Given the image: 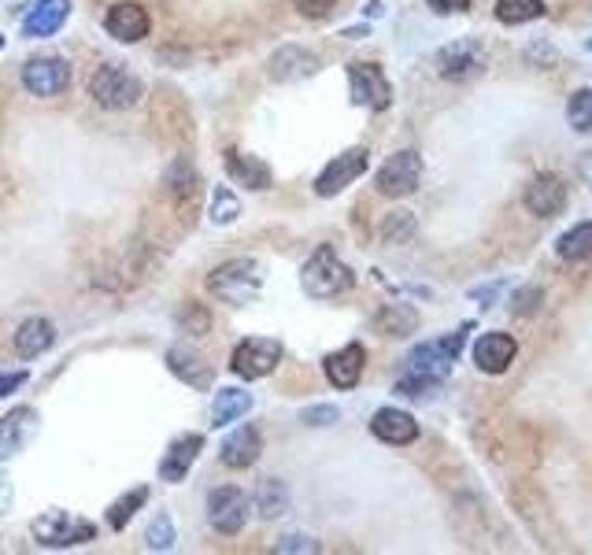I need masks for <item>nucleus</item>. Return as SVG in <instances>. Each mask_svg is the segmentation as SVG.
<instances>
[{
  "instance_id": "1",
  "label": "nucleus",
  "mask_w": 592,
  "mask_h": 555,
  "mask_svg": "<svg viewBox=\"0 0 592 555\" xmlns=\"http://www.w3.org/2000/svg\"><path fill=\"white\" fill-rule=\"evenodd\" d=\"M300 285H304V293H308V297L330 300V297H340L345 289H352L356 274L348 271V263H340V259H337L334 245H319L316 256L304 263Z\"/></svg>"
},
{
  "instance_id": "2",
  "label": "nucleus",
  "mask_w": 592,
  "mask_h": 555,
  "mask_svg": "<svg viewBox=\"0 0 592 555\" xmlns=\"http://www.w3.org/2000/svg\"><path fill=\"white\" fill-rule=\"evenodd\" d=\"M263 289V271L256 259H227L208 274V293L227 304H248Z\"/></svg>"
},
{
  "instance_id": "3",
  "label": "nucleus",
  "mask_w": 592,
  "mask_h": 555,
  "mask_svg": "<svg viewBox=\"0 0 592 555\" xmlns=\"http://www.w3.org/2000/svg\"><path fill=\"white\" fill-rule=\"evenodd\" d=\"M463 341H466V330L445 337V341L415 345L408 352V371H403V374H411V378H419V382H429V385L445 382L448 371H452V363H455V356H460Z\"/></svg>"
},
{
  "instance_id": "4",
  "label": "nucleus",
  "mask_w": 592,
  "mask_h": 555,
  "mask_svg": "<svg viewBox=\"0 0 592 555\" xmlns=\"http://www.w3.org/2000/svg\"><path fill=\"white\" fill-rule=\"evenodd\" d=\"M30 533L41 548H70V544H86L96 537V526L89 518H75L70 512H44L30 522Z\"/></svg>"
},
{
  "instance_id": "5",
  "label": "nucleus",
  "mask_w": 592,
  "mask_h": 555,
  "mask_svg": "<svg viewBox=\"0 0 592 555\" xmlns=\"http://www.w3.org/2000/svg\"><path fill=\"white\" fill-rule=\"evenodd\" d=\"M89 93L107 112H123V107H133L141 101V82L123 64H104L89 82Z\"/></svg>"
},
{
  "instance_id": "6",
  "label": "nucleus",
  "mask_w": 592,
  "mask_h": 555,
  "mask_svg": "<svg viewBox=\"0 0 592 555\" xmlns=\"http://www.w3.org/2000/svg\"><path fill=\"white\" fill-rule=\"evenodd\" d=\"M486 67H489V52L486 44L474 38H460L437 52V75L448 78V82H471Z\"/></svg>"
},
{
  "instance_id": "7",
  "label": "nucleus",
  "mask_w": 592,
  "mask_h": 555,
  "mask_svg": "<svg viewBox=\"0 0 592 555\" xmlns=\"http://www.w3.org/2000/svg\"><path fill=\"white\" fill-rule=\"evenodd\" d=\"M282 356H285V345L274 341V337H248V341H241L233 348L230 366H233V374L256 382V378H267V374L282 363Z\"/></svg>"
},
{
  "instance_id": "8",
  "label": "nucleus",
  "mask_w": 592,
  "mask_h": 555,
  "mask_svg": "<svg viewBox=\"0 0 592 555\" xmlns=\"http://www.w3.org/2000/svg\"><path fill=\"white\" fill-rule=\"evenodd\" d=\"M248 515H253V500H248L241 489H233V486L211 489V496H208V522L215 526V533L237 537L241 530H245Z\"/></svg>"
},
{
  "instance_id": "9",
  "label": "nucleus",
  "mask_w": 592,
  "mask_h": 555,
  "mask_svg": "<svg viewBox=\"0 0 592 555\" xmlns=\"http://www.w3.org/2000/svg\"><path fill=\"white\" fill-rule=\"evenodd\" d=\"M419 182H423V156L415 149H403L397 156H389L382 164L378 178H374L382 196H411L419 190Z\"/></svg>"
},
{
  "instance_id": "10",
  "label": "nucleus",
  "mask_w": 592,
  "mask_h": 555,
  "mask_svg": "<svg viewBox=\"0 0 592 555\" xmlns=\"http://www.w3.org/2000/svg\"><path fill=\"white\" fill-rule=\"evenodd\" d=\"M348 86H352V101L371 112H385L392 104V86L382 67L374 64H352L348 67Z\"/></svg>"
},
{
  "instance_id": "11",
  "label": "nucleus",
  "mask_w": 592,
  "mask_h": 555,
  "mask_svg": "<svg viewBox=\"0 0 592 555\" xmlns=\"http://www.w3.org/2000/svg\"><path fill=\"white\" fill-rule=\"evenodd\" d=\"M23 86L34 96H60L70 86V67L60 56H38L23 67Z\"/></svg>"
},
{
  "instance_id": "12",
  "label": "nucleus",
  "mask_w": 592,
  "mask_h": 555,
  "mask_svg": "<svg viewBox=\"0 0 592 555\" xmlns=\"http://www.w3.org/2000/svg\"><path fill=\"white\" fill-rule=\"evenodd\" d=\"M366 149H348V152H340V156H334L326 164V171H322L316 178V193L319 196H337L345 185H352L356 178H360L366 171Z\"/></svg>"
},
{
  "instance_id": "13",
  "label": "nucleus",
  "mask_w": 592,
  "mask_h": 555,
  "mask_svg": "<svg viewBox=\"0 0 592 555\" xmlns=\"http://www.w3.org/2000/svg\"><path fill=\"white\" fill-rule=\"evenodd\" d=\"M515 356H518V341L511 334H504V330H492V334H481L478 341H474V366H478L481 374L511 371Z\"/></svg>"
},
{
  "instance_id": "14",
  "label": "nucleus",
  "mask_w": 592,
  "mask_h": 555,
  "mask_svg": "<svg viewBox=\"0 0 592 555\" xmlns=\"http://www.w3.org/2000/svg\"><path fill=\"white\" fill-rule=\"evenodd\" d=\"M38 411L34 408H15L0 418V460H12L20 455L26 444L38 437Z\"/></svg>"
},
{
  "instance_id": "15",
  "label": "nucleus",
  "mask_w": 592,
  "mask_h": 555,
  "mask_svg": "<svg viewBox=\"0 0 592 555\" xmlns=\"http://www.w3.org/2000/svg\"><path fill=\"white\" fill-rule=\"evenodd\" d=\"M523 204L529 215H537V219H555V215L567 208V185H563L555 175H537L533 182L526 185Z\"/></svg>"
},
{
  "instance_id": "16",
  "label": "nucleus",
  "mask_w": 592,
  "mask_h": 555,
  "mask_svg": "<svg viewBox=\"0 0 592 555\" xmlns=\"http://www.w3.org/2000/svg\"><path fill=\"white\" fill-rule=\"evenodd\" d=\"M149 26H152L149 12L141 4H133V0L112 4V8H107V15H104V30L123 44H133V41L149 38Z\"/></svg>"
},
{
  "instance_id": "17",
  "label": "nucleus",
  "mask_w": 592,
  "mask_h": 555,
  "mask_svg": "<svg viewBox=\"0 0 592 555\" xmlns=\"http://www.w3.org/2000/svg\"><path fill=\"white\" fill-rule=\"evenodd\" d=\"M259 452H263V434H259V426H237L227 441H222L219 460L227 463L230 470H248L259 460Z\"/></svg>"
},
{
  "instance_id": "18",
  "label": "nucleus",
  "mask_w": 592,
  "mask_h": 555,
  "mask_svg": "<svg viewBox=\"0 0 592 555\" xmlns=\"http://www.w3.org/2000/svg\"><path fill=\"white\" fill-rule=\"evenodd\" d=\"M363 366H366L363 345H345V348H337L334 356H326L322 371H326V378L334 389H356L363 378Z\"/></svg>"
},
{
  "instance_id": "19",
  "label": "nucleus",
  "mask_w": 592,
  "mask_h": 555,
  "mask_svg": "<svg viewBox=\"0 0 592 555\" xmlns=\"http://www.w3.org/2000/svg\"><path fill=\"white\" fill-rule=\"evenodd\" d=\"M319 70V60L311 56L308 49H300V44H285L282 52H274L271 64H267V75L274 78V82H300V78L316 75Z\"/></svg>"
},
{
  "instance_id": "20",
  "label": "nucleus",
  "mask_w": 592,
  "mask_h": 555,
  "mask_svg": "<svg viewBox=\"0 0 592 555\" xmlns=\"http://www.w3.org/2000/svg\"><path fill=\"white\" fill-rule=\"evenodd\" d=\"M371 434L385 444H411L419 437V423L415 415H408L400 408H382L371 418Z\"/></svg>"
},
{
  "instance_id": "21",
  "label": "nucleus",
  "mask_w": 592,
  "mask_h": 555,
  "mask_svg": "<svg viewBox=\"0 0 592 555\" xmlns=\"http://www.w3.org/2000/svg\"><path fill=\"white\" fill-rule=\"evenodd\" d=\"M204 449V437L201 434H182L170 441V449L164 455V463H159V478L164 481H185V474L196 463V455Z\"/></svg>"
},
{
  "instance_id": "22",
  "label": "nucleus",
  "mask_w": 592,
  "mask_h": 555,
  "mask_svg": "<svg viewBox=\"0 0 592 555\" xmlns=\"http://www.w3.org/2000/svg\"><path fill=\"white\" fill-rule=\"evenodd\" d=\"M70 15V0H38L23 23L26 38H52Z\"/></svg>"
},
{
  "instance_id": "23",
  "label": "nucleus",
  "mask_w": 592,
  "mask_h": 555,
  "mask_svg": "<svg viewBox=\"0 0 592 555\" xmlns=\"http://www.w3.org/2000/svg\"><path fill=\"white\" fill-rule=\"evenodd\" d=\"M222 164H227V175L233 178V182L245 185V190H271V167L259 164L256 156H245V152H237V149H227Z\"/></svg>"
},
{
  "instance_id": "24",
  "label": "nucleus",
  "mask_w": 592,
  "mask_h": 555,
  "mask_svg": "<svg viewBox=\"0 0 592 555\" xmlns=\"http://www.w3.org/2000/svg\"><path fill=\"white\" fill-rule=\"evenodd\" d=\"M52 341H56V330H52L49 319H26L20 334H15V352H20L23 360H34V356L49 352Z\"/></svg>"
},
{
  "instance_id": "25",
  "label": "nucleus",
  "mask_w": 592,
  "mask_h": 555,
  "mask_svg": "<svg viewBox=\"0 0 592 555\" xmlns=\"http://www.w3.org/2000/svg\"><path fill=\"white\" fill-rule=\"evenodd\" d=\"M167 366L185 385H193V389H208V385H211V366L204 363V360H196L190 348H170V352H167Z\"/></svg>"
},
{
  "instance_id": "26",
  "label": "nucleus",
  "mask_w": 592,
  "mask_h": 555,
  "mask_svg": "<svg viewBox=\"0 0 592 555\" xmlns=\"http://www.w3.org/2000/svg\"><path fill=\"white\" fill-rule=\"evenodd\" d=\"M253 411V392L245 389H222L211 404V426H227V423H237L241 415Z\"/></svg>"
},
{
  "instance_id": "27",
  "label": "nucleus",
  "mask_w": 592,
  "mask_h": 555,
  "mask_svg": "<svg viewBox=\"0 0 592 555\" xmlns=\"http://www.w3.org/2000/svg\"><path fill=\"white\" fill-rule=\"evenodd\" d=\"M555 256L567 259V263H581V259H592V222H578L567 234H559L555 241Z\"/></svg>"
},
{
  "instance_id": "28",
  "label": "nucleus",
  "mask_w": 592,
  "mask_h": 555,
  "mask_svg": "<svg viewBox=\"0 0 592 555\" xmlns=\"http://www.w3.org/2000/svg\"><path fill=\"white\" fill-rule=\"evenodd\" d=\"M497 20L504 26H523V23H533L541 20L549 8H544V0H497Z\"/></svg>"
},
{
  "instance_id": "29",
  "label": "nucleus",
  "mask_w": 592,
  "mask_h": 555,
  "mask_svg": "<svg viewBox=\"0 0 592 555\" xmlns=\"http://www.w3.org/2000/svg\"><path fill=\"white\" fill-rule=\"evenodd\" d=\"M145 500H149V489L145 486L127 489L119 500H115L112 507H107V526H112V530H127V522H130L133 515H138V507L145 504Z\"/></svg>"
},
{
  "instance_id": "30",
  "label": "nucleus",
  "mask_w": 592,
  "mask_h": 555,
  "mask_svg": "<svg viewBox=\"0 0 592 555\" xmlns=\"http://www.w3.org/2000/svg\"><path fill=\"white\" fill-rule=\"evenodd\" d=\"M285 504H289V492H285V486L278 478H267L263 486L256 489V507L263 518H278L285 512Z\"/></svg>"
},
{
  "instance_id": "31",
  "label": "nucleus",
  "mask_w": 592,
  "mask_h": 555,
  "mask_svg": "<svg viewBox=\"0 0 592 555\" xmlns=\"http://www.w3.org/2000/svg\"><path fill=\"white\" fill-rule=\"evenodd\" d=\"M567 119L578 133H592V89H578V93H570Z\"/></svg>"
},
{
  "instance_id": "32",
  "label": "nucleus",
  "mask_w": 592,
  "mask_h": 555,
  "mask_svg": "<svg viewBox=\"0 0 592 555\" xmlns=\"http://www.w3.org/2000/svg\"><path fill=\"white\" fill-rule=\"evenodd\" d=\"M145 541H149V548H152V552H167V548H175V522H170L167 515L152 518V526H149Z\"/></svg>"
},
{
  "instance_id": "33",
  "label": "nucleus",
  "mask_w": 592,
  "mask_h": 555,
  "mask_svg": "<svg viewBox=\"0 0 592 555\" xmlns=\"http://www.w3.org/2000/svg\"><path fill=\"white\" fill-rule=\"evenodd\" d=\"M237 215H241V201L227 190V185H219L215 196H211V219L215 222H233Z\"/></svg>"
},
{
  "instance_id": "34",
  "label": "nucleus",
  "mask_w": 592,
  "mask_h": 555,
  "mask_svg": "<svg viewBox=\"0 0 592 555\" xmlns=\"http://www.w3.org/2000/svg\"><path fill=\"white\" fill-rule=\"evenodd\" d=\"M415 322L419 315L415 311H408V308H385L382 315H378V326L382 330H389V334H408V330H415Z\"/></svg>"
},
{
  "instance_id": "35",
  "label": "nucleus",
  "mask_w": 592,
  "mask_h": 555,
  "mask_svg": "<svg viewBox=\"0 0 592 555\" xmlns=\"http://www.w3.org/2000/svg\"><path fill=\"white\" fill-rule=\"evenodd\" d=\"M190 185H196V175L190 171V164H185V159H178V164L167 171V190L175 193V196H185V193H190Z\"/></svg>"
},
{
  "instance_id": "36",
  "label": "nucleus",
  "mask_w": 592,
  "mask_h": 555,
  "mask_svg": "<svg viewBox=\"0 0 592 555\" xmlns=\"http://www.w3.org/2000/svg\"><path fill=\"white\" fill-rule=\"evenodd\" d=\"M382 234H385V241H403V237H411V234H415V219H411L408 211H397L389 222H385Z\"/></svg>"
},
{
  "instance_id": "37",
  "label": "nucleus",
  "mask_w": 592,
  "mask_h": 555,
  "mask_svg": "<svg viewBox=\"0 0 592 555\" xmlns=\"http://www.w3.org/2000/svg\"><path fill=\"white\" fill-rule=\"evenodd\" d=\"M541 297L544 293L537 289V285H526L523 293H515V300H511L515 304V315H533V311L541 308Z\"/></svg>"
},
{
  "instance_id": "38",
  "label": "nucleus",
  "mask_w": 592,
  "mask_h": 555,
  "mask_svg": "<svg viewBox=\"0 0 592 555\" xmlns=\"http://www.w3.org/2000/svg\"><path fill=\"white\" fill-rule=\"evenodd\" d=\"M340 418V411L334 404H319V408H308L300 415V423H308V426H334Z\"/></svg>"
},
{
  "instance_id": "39",
  "label": "nucleus",
  "mask_w": 592,
  "mask_h": 555,
  "mask_svg": "<svg viewBox=\"0 0 592 555\" xmlns=\"http://www.w3.org/2000/svg\"><path fill=\"white\" fill-rule=\"evenodd\" d=\"M278 552H304V555H311V552H319V541H311V537H304V533H289V537H282Z\"/></svg>"
},
{
  "instance_id": "40",
  "label": "nucleus",
  "mask_w": 592,
  "mask_h": 555,
  "mask_svg": "<svg viewBox=\"0 0 592 555\" xmlns=\"http://www.w3.org/2000/svg\"><path fill=\"white\" fill-rule=\"evenodd\" d=\"M337 0H296V8H300V15H308V20H326L330 12H334Z\"/></svg>"
},
{
  "instance_id": "41",
  "label": "nucleus",
  "mask_w": 592,
  "mask_h": 555,
  "mask_svg": "<svg viewBox=\"0 0 592 555\" xmlns=\"http://www.w3.org/2000/svg\"><path fill=\"white\" fill-rule=\"evenodd\" d=\"M23 385H26V371H8V374H0V400L12 397V392H20Z\"/></svg>"
},
{
  "instance_id": "42",
  "label": "nucleus",
  "mask_w": 592,
  "mask_h": 555,
  "mask_svg": "<svg viewBox=\"0 0 592 555\" xmlns=\"http://www.w3.org/2000/svg\"><path fill=\"white\" fill-rule=\"evenodd\" d=\"M426 4L434 8L437 15H455V12H466L471 0H426Z\"/></svg>"
},
{
  "instance_id": "43",
  "label": "nucleus",
  "mask_w": 592,
  "mask_h": 555,
  "mask_svg": "<svg viewBox=\"0 0 592 555\" xmlns=\"http://www.w3.org/2000/svg\"><path fill=\"white\" fill-rule=\"evenodd\" d=\"M12 500H15V489H12V478L0 470V515L12 512Z\"/></svg>"
},
{
  "instance_id": "44",
  "label": "nucleus",
  "mask_w": 592,
  "mask_h": 555,
  "mask_svg": "<svg viewBox=\"0 0 592 555\" xmlns=\"http://www.w3.org/2000/svg\"><path fill=\"white\" fill-rule=\"evenodd\" d=\"M182 322H185V326H196V330H208V322H211V319H208V311H193V308H190V311H185V319H182Z\"/></svg>"
},
{
  "instance_id": "45",
  "label": "nucleus",
  "mask_w": 592,
  "mask_h": 555,
  "mask_svg": "<svg viewBox=\"0 0 592 555\" xmlns=\"http://www.w3.org/2000/svg\"><path fill=\"white\" fill-rule=\"evenodd\" d=\"M0 49H4V38H0Z\"/></svg>"
}]
</instances>
